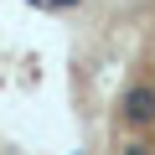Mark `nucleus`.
Returning a JSON list of instances; mask_svg holds the SVG:
<instances>
[{
  "label": "nucleus",
  "instance_id": "nucleus-1",
  "mask_svg": "<svg viewBox=\"0 0 155 155\" xmlns=\"http://www.w3.org/2000/svg\"><path fill=\"white\" fill-rule=\"evenodd\" d=\"M124 114H129L134 124H155V88H129Z\"/></svg>",
  "mask_w": 155,
  "mask_h": 155
}]
</instances>
